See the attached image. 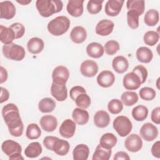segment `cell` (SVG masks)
Masks as SVG:
<instances>
[{
  "label": "cell",
  "mask_w": 160,
  "mask_h": 160,
  "mask_svg": "<svg viewBox=\"0 0 160 160\" xmlns=\"http://www.w3.org/2000/svg\"><path fill=\"white\" fill-rule=\"evenodd\" d=\"M1 112L10 134L14 137L21 136L23 132L24 125L17 106L13 103H8L2 108Z\"/></svg>",
  "instance_id": "obj_1"
},
{
  "label": "cell",
  "mask_w": 160,
  "mask_h": 160,
  "mask_svg": "<svg viewBox=\"0 0 160 160\" xmlns=\"http://www.w3.org/2000/svg\"><path fill=\"white\" fill-rule=\"evenodd\" d=\"M36 8L42 17L48 18L53 14L61 12L63 4L59 0H37Z\"/></svg>",
  "instance_id": "obj_2"
},
{
  "label": "cell",
  "mask_w": 160,
  "mask_h": 160,
  "mask_svg": "<svg viewBox=\"0 0 160 160\" xmlns=\"http://www.w3.org/2000/svg\"><path fill=\"white\" fill-rule=\"evenodd\" d=\"M70 24V20L68 17L60 16L51 20L48 24L47 28L52 35L59 36L68 31Z\"/></svg>",
  "instance_id": "obj_3"
},
{
  "label": "cell",
  "mask_w": 160,
  "mask_h": 160,
  "mask_svg": "<svg viewBox=\"0 0 160 160\" xmlns=\"http://www.w3.org/2000/svg\"><path fill=\"white\" fill-rule=\"evenodd\" d=\"M2 50L4 57L13 61H22L26 55V51L24 48L13 42L9 44H4L2 46Z\"/></svg>",
  "instance_id": "obj_4"
},
{
  "label": "cell",
  "mask_w": 160,
  "mask_h": 160,
  "mask_svg": "<svg viewBox=\"0 0 160 160\" xmlns=\"http://www.w3.org/2000/svg\"><path fill=\"white\" fill-rule=\"evenodd\" d=\"M112 126L121 137L128 136L132 129V124L131 120L125 116L116 117L113 121Z\"/></svg>",
  "instance_id": "obj_5"
},
{
  "label": "cell",
  "mask_w": 160,
  "mask_h": 160,
  "mask_svg": "<svg viewBox=\"0 0 160 160\" xmlns=\"http://www.w3.org/2000/svg\"><path fill=\"white\" fill-rule=\"evenodd\" d=\"M139 134L141 137L146 141H152L158 137V129L153 124L146 122L140 128Z\"/></svg>",
  "instance_id": "obj_6"
},
{
  "label": "cell",
  "mask_w": 160,
  "mask_h": 160,
  "mask_svg": "<svg viewBox=\"0 0 160 160\" xmlns=\"http://www.w3.org/2000/svg\"><path fill=\"white\" fill-rule=\"evenodd\" d=\"M124 146L130 152H138L142 147V139L137 134H131L126 138Z\"/></svg>",
  "instance_id": "obj_7"
},
{
  "label": "cell",
  "mask_w": 160,
  "mask_h": 160,
  "mask_svg": "<svg viewBox=\"0 0 160 160\" xmlns=\"http://www.w3.org/2000/svg\"><path fill=\"white\" fill-rule=\"evenodd\" d=\"M69 78V71L64 66H58L52 73V82L56 84H66Z\"/></svg>",
  "instance_id": "obj_8"
},
{
  "label": "cell",
  "mask_w": 160,
  "mask_h": 160,
  "mask_svg": "<svg viewBox=\"0 0 160 160\" xmlns=\"http://www.w3.org/2000/svg\"><path fill=\"white\" fill-rule=\"evenodd\" d=\"M122 84L124 88L128 90H136L140 87L141 82L138 76L132 71L124 75Z\"/></svg>",
  "instance_id": "obj_9"
},
{
  "label": "cell",
  "mask_w": 160,
  "mask_h": 160,
  "mask_svg": "<svg viewBox=\"0 0 160 160\" xmlns=\"http://www.w3.org/2000/svg\"><path fill=\"white\" fill-rule=\"evenodd\" d=\"M98 65L92 60H85L80 66V71L82 75L87 78L94 77L98 72Z\"/></svg>",
  "instance_id": "obj_10"
},
{
  "label": "cell",
  "mask_w": 160,
  "mask_h": 160,
  "mask_svg": "<svg viewBox=\"0 0 160 160\" xmlns=\"http://www.w3.org/2000/svg\"><path fill=\"white\" fill-rule=\"evenodd\" d=\"M76 129V122L70 119H66L61 124L59 132L62 137L68 139L73 137Z\"/></svg>",
  "instance_id": "obj_11"
},
{
  "label": "cell",
  "mask_w": 160,
  "mask_h": 160,
  "mask_svg": "<svg viewBox=\"0 0 160 160\" xmlns=\"http://www.w3.org/2000/svg\"><path fill=\"white\" fill-rule=\"evenodd\" d=\"M124 1L123 0H109L106 2L104 8L106 14L111 17L118 16L122 8Z\"/></svg>",
  "instance_id": "obj_12"
},
{
  "label": "cell",
  "mask_w": 160,
  "mask_h": 160,
  "mask_svg": "<svg viewBox=\"0 0 160 160\" xmlns=\"http://www.w3.org/2000/svg\"><path fill=\"white\" fill-rule=\"evenodd\" d=\"M114 23L109 19H102L96 24L95 31L96 33L101 36L109 35L113 31Z\"/></svg>",
  "instance_id": "obj_13"
},
{
  "label": "cell",
  "mask_w": 160,
  "mask_h": 160,
  "mask_svg": "<svg viewBox=\"0 0 160 160\" xmlns=\"http://www.w3.org/2000/svg\"><path fill=\"white\" fill-rule=\"evenodd\" d=\"M51 94L52 96L58 101H64L68 98V89L66 84L52 83L51 86Z\"/></svg>",
  "instance_id": "obj_14"
},
{
  "label": "cell",
  "mask_w": 160,
  "mask_h": 160,
  "mask_svg": "<svg viewBox=\"0 0 160 160\" xmlns=\"http://www.w3.org/2000/svg\"><path fill=\"white\" fill-rule=\"evenodd\" d=\"M97 82L102 88L111 87L115 81L114 74L109 70L101 71L97 76Z\"/></svg>",
  "instance_id": "obj_15"
},
{
  "label": "cell",
  "mask_w": 160,
  "mask_h": 160,
  "mask_svg": "<svg viewBox=\"0 0 160 160\" xmlns=\"http://www.w3.org/2000/svg\"><path fill=\"white\" fill-rule=\"evenodd\" d=\"M0 11L1 19H11L16 14V8L11 1H4L0 2Z\"/></svg>",
  "instance_id": "obj_16"
},
{
  "label": "cell",
  "mask_w": 160,
  "mask_h": 160,
  "mask_svg": "<svg viewBox=\"0 0 160 160\" xmlns=\"http://www.w3.org/2000/svg\"><path fill=\"white\" fill-rule=\"evenodd\" d=\"M1 149L8 156H10L16 153H21L22 152L21 145L18 142L11 139L5 140L2 142L1 144Z\"/></svg>",
  "instance_id": "obj_17"
},
{
  "label": "cell",
  "mask_w": 160,
  "mask_h": 160,
  "mask_svg": "<svg viewBox=\"0 0 160 160\" xmlns=\"http://www.w3.org/2000/svg\"><path fill=\"white\" fill-rule=\"evenodd\" d=\"M83 0H70L68 2L66 9L72 17L78 18L83 13Z\"/></svg>",
  "instance_id": "obj_18"
},
{
  "label": "cell",
  "mask_w": 160,
  "mask_h": 160,
  "mask_svg": "<svg viewBox=\"0 0 160 160\" xmlns=\"http://www.w3.org/2000/svg\"><path fill=\"white\" fill-rule=\"evenodd\" d=\"M39 124L44 131L46 132H52L58 126V121L56 118L54 116L44 115L40 119Z\"/></svg>",
  "instance_id": "obj_19"
},
{
  "label": "cell",
  "mask_w": 160,
  "mask_h": 160,
  "mask_svg": "<svg viewBox=\"0 0 160 160\" xmlns=\"http://www.w3.org/2000/svg\"><path fill=\"white\" fill-rule=\"evenodd\" d=\"M70 145L68 141L57 138L52 145V151L56 154L62 156L68 153Z\"/></svg>",
  "instance_id": "obj_20"
},
{
  "label": "cell",
  "mask_w": 160,
  "mask_h": 160,
  "mask_svg": "<svg viewBox=\"0 0 160 160\" xmlns=\"http://www.w3.org/2000/svg\"><path fill=\"white\" fill-rule=\"evenodd\" d=\"M71 41L76 44L82 43L87 38V32L84 28L81 26H75L70 33Z\"/></svg>",
  "instance_id": "obj_21"
},
{
  "label": "cell",
  "mask_w": 160,
  "mask_h": 160,
  "mask_svg": "<svg viewBox=\"0 0 160 160\" xmlns=\"http://www.w3.org/2000/svg\"><path fill=\"white\" fill-rule=\"evenodd\" d=\"M109 122L110 116L105 111H98L94 115V123L98 128H104L109 125Z\"/></svg>",
  "instance_id": "obj_22"
},
{
  "label": "cell",
  "mask_w": 160,
  "mask_h": 160,
  "mask_svg": "<svg viewBox=\"0 0 160 160\" xmlns=\"http://www.w3.org/2000/svg\"><path fill=\"white\" fill-rule=\"evenodd\" d=\"M44 43L42 39L37 37L31 38L27 43L28 51L33 54L40 53L44 49Z\"/></svg>",
  "instance_id": "obj_23"
},
{
  "label": "cell",
  "mask_w": 160,
  "mask_h": 160,
  "mask_svg": "<svg viewBox=\"0 0 160 160\" xmlns=\"http://www.w3.org/2000/svg\"><path fill=\"white\" fill-rule=\"evenodd\" d=\"M112 66L117 73L122 74L128 70L129 68V62L125 57L122 56H118L113 59Z\"/></svg>",
  "instance_id": "obj_24"
},
{
  "label": "cell",
  "mask_w": 160,
  "mask_h": 160,
  "mask_svg": "<svg viewBox=\"0 0 160 160\" xmlns=\"http://www.w3.org/2000/svg\"><path fill=\"white\" fill-rule=\"evenodd\" d=\"M87 54L91 58L98 59L102 56L104 52L103 46L99 42H92L89 43L86 47Z\"/></svg>",
  "instance_id": "obj_25"
},
{
  "label": "cell",
  "mask_w": 160,
  "mask_h": 160,
  "mask_svg": "<svg viewBox=\"0 0 160 160\" xmlns=\"http://www.w3.org/2000/svg\"><path fill=\"white\" fill-rule=\"evenodd\" d=\"M72 118L76 124L84 125L88 122L89 115L88 112L84 109L77 108L74 109L72 113Z\"/></svg>",
  "instance_id": "obj_26"
},
{
  "label": "cell",
  "mask_w": 160,
  "mask_h": 160,
  "mask_svg": "<svg viewBox=\"0 0 160 160\" xmlns=\"http://www.w3.org/2000/svg\"><path fill=\"white\" fill-rule=\"evenodd\" d=\"M89 154V148L84 144L77 145L72 151L74 160H87Z\"/></svg>",
  "instance_id": "obj_27"
},
{
  "label": "cell",
  "mask_w": 160,
  "mask_h": 160,
  "mask_svg": "<svg viewBox=\"0 0 160 160\" xmlns=\"http://www.w3.org/2000/svg\"><path fill=\"white\" fill-rule=\"evenodd\" d=\"M137 59L142 63H149L153 58L152 51L148 47L141 46L139 48L136 52Z\"/></svg>",
  "instance_id": "obj_28"
},
{
  "label": "cell",
  "mask_w": 160,
  "mask_h": 160,
  "mask_svg": "<svg viewBox=\"0 0 160 160\" xmlns=\"http://www.w3.org/2000/svg\"><path fill=\"white\" fill-rule=\"evenodd\" d=\"M116 136L111 132H107L102 135L99 140V144L105 149H111L117 144Z\"/></svg>",
  "instance_id": "obj_29"
},
{
  "label": "cell",
  "mask_w": 160,
  "mask_h": 160,
  "mask_svg": "<svg viewBox=\"0 0 160 160\" xmlns=\"http://www.w3.org/2000/svg\"><path fill=\"white\" fill-rule=\"evenodd\" d=\"M42 151L41 144L38 142L30 143L24 150V154L29 158H35L38 157Z\"/></svg>",
  "instance_id": "obj_30"
},
{
  "label": "cell",
  "mask_w": 160,
  "mask_h": 160,
  "mask_svg": "<svg viewBox=\"0 0 160 160\" xmlns=\"http://www.w3.org/2000/svg\"><path fill=\"white\" fill-rule=\"evenodd\" d=\"M14 39V32L9 27L0 26V40L1 42L4 44H9L12 43Z\"/></svg>",
  "instance_id": "obj_31"
},
{
  "label": "cell",
  "mask_w": 160,
  "mask_h": 160,
  "mask_svg": "<svg viewBox=\"0 0 160 160\" xmlns=\"http://www.w3.org/2000/svg\"><path fill=\"white\" fill-rule=\"evenodd\" d=\"M56 106L55 101L51 98H44L38 103L39 110L43 113L51 112L54 111Z\"/></svg>",
  "instance_id": "obj_32"
},
{
  "label": "cell",
  "mask_w": 160,
  "mask_h": 160,
  "mask_svg": "<svg viewBox=\"0 0 160 160\" xmlns=\"http://www.w3.org/2000/svg\"><path fill=\"white\" fill-rule=\"evenodd\" d=\"M138 95L134 91H125L121 96V101L126 106H133L138 101Z\"/></svg>",
  "instance_id": "obj_33"
},
{
  "label": "cell",
  "mask_w": 160,
  "mask_h": 160,
  "mask_svg": "<svg viewBox=\"0 0 160 160\" xmlns=\"http://www.w3.org/2000/svg\"><path fill=\"white\" fill-rule=\"evenodd\" d=\"M132 116L136 121H143L148 115V109L143 105H138L134 107L131 112Z\"/></svg>",
  "instance_id": "obj_34"
},
{
  "label": "cell",
  "mask_w": 160,
  "mask_h": 160,
  "mask_svg": "<svg viewBox=\"0 0 160 160\" xmlns=\"http://www.w3.org/2000/svg\"><path fill=\"white\" fill-rule=\"evenodd\" d=\"M112 153L111 149H105L100 144H98L93 153L92 160H109Z\"/></svg>",
  "instance_id": "obj_35"
},
{
  "label": "cell",
  "mask_w": 160,
  "mask_h": 160,
  "mask_svg": "<svg viewBox=\"0 0 160 160\" xmlns=\"http://www.w3.org/2000/svg\"><path fill=\"white\" fill-rule=\"evenodd\" d=\"M159 20V13L156 9L148 10L144 16V22L148 26H154Z\"/></svg>",
  "instance_id": "obj_36"
},
{
  "label": "cell",
  "mask_w": 160,
  "mask_h": 160,
  "mask_svg": "<svg viewBox=\"0 0 160 160\" xmlns=\"http://www.w3.org/2000/svg\"><path fill=\"white\" fill-rule=\"evenodd\" d=\"M126 7L128 10H134L141 16L145 9V2L141 0H128L126 2Z\"/></svg>",
  "instance_id": "obj_37"
},
{
  "label": "cell",
  "mask_w": 160,
  "mask_h": 160,
  "mask_svg": "<svg viewBox=\"0 0 160 160\" xmlns=\"http://www.w3.org/2000/svg\"><path fill=\"white\" fill-rule=\"evenodd\" d=\"M41 134V130L39 126L35 123H31L28 124L26 131V136L29 139H37Z\"/></svg>",
  "instance_id": "obj_38"
},
{
  "label": "cell",
  "mask_w": 160,
  "mask_h": 160,
  "mask_svg": "<svg viewBox=\"0 0 160 160\" xmlns=\"http://www.w3.org/2000/svg\"><path fill=\"white\" fill-rule=\"evenodd\" d=\"M139 14L134 10H129L127 12V22L129 27L132 29L139 27Z\"/></svg>",
  "instance_id": "obj_39"
},
{
  "label": "cell",
  "mask_w": 160,
  "mask_h": 160,
  "mask_svg": "<svg viewBox=\"0 0 160 160\" xmlns=\"http://www.w3.org/2000/svg\"><path fill=\"white\" fill-rule=\"evenodd\" d=\"M159 39V33L154 31H147L144 36L143 41L144 42L149 46H153L158 42Z\"/></svg>",
  "instance_id": "obj_40"
},
{
  "label": "cell",
  "mask_w": 160,
  "mask_h": 160,
  "mask_svg": "<svg viewBox=\"0 0 160 160\" xmlns=\"http://www.w3.org/2000/svg\"><path fill=\"white\" fill-rule=\"evenodd\" d=\"M108 111L112 114L120 113L123 109V104L118 99H112L108 104Z\"/></svg>",
  "instance_id": "obj_41"
},
{
  "label": "cell",
  "mask_w": 160,
  "mask_h": 160,
  "mask_svg": "<svg viewBox=\"0 0 160 160\" xmlns=\"http://www.w3.org/2000/svg\"><path fill=\"white\" fill-rule=\"evenodd\" d=\"M76 106L82 109H87L91 104V98L86 93H82L78 96L75 99Z\"/></svg>",
  "instance_id": "obj_42"
},
{
  "label": "cell",
  "mask_w": 160,
  "mask_h": 160,
  "mask_svg": "<svg viewBox=\"0 0 160 160\" xmlns=\"http://www.w3.org/2000/svg\"><path fill=\"white\" fill-rule=\"evenodd\" d=\"M140 98L144 101H152L156 97L155 90L150 87H144L139 91Z\"/></svg>",
  "instance_id": "obj_43"
},
{
  "label": "cell",
  "mask_w": 160,
  "mask_h": 160,
  "mask_svg": "<svg viewBox=\"0 0 160 160\" xmlns=\"http://www.w3.org/2000/svg\"><path fill=\"white\" fill-rule=\"evenodd\" d=\"M120 49V46L118 41L115 40H109L106 42L104 49L105 52L110 56L115 54Z\"/></svg>",
  "instance_id": "obj_44"
},
{
  "label": "cell",
  "mask_w": 160,
  "mask_h": 160,
  "mask_svg": "<svg viewBox=\"0 0 160 160\" xmlns=\"http://www.w3.org/2000/svg\"><path fill=\"white\" fill-rule=\"evenodd\" d=\"M103 1H89L87 4V10L89 13L91 14H96L99 13L102 7Z\"/></svg>",
  "instance_id": "obj_45"
},
{
  "label": "cell",
  "mask_w": 160,
  "mask_h": 160,
  "mask_svg": "<svg viewBox=\"0 0 160 160\" xmlns=\"http://www.w3.org/2000/svg\"><path fill=\"white\" fill-rule=\"evenodd\" d=\"M132 72H134L138 76L141 80V84H143L146 82L148 75V72L147 69L144 66L138 65L135 66L132 69Z\"/></svg>",
  "instance_id": "obj_46"
},
{
  "label": "cell",
  "mask_w": 160,
  "mask_h": 160,
  "mask_svg": "<svg viewBox=\"0 0 160 160\" xmlns=\"http://www.w3.org/2000/svg\"><path fill=\"white\" fill-rule=\"evenodd\" d=\"M9 28L14 31L15 39H19L22 38L25 33V28L21 23H12L11 25H10Z\"/></svg>",
  "instance_id": "obj_47"
},
{
  "label": "cell",
  "mask_w": 160,
  "mask_h": 160,
  "mask_svg": "<svg viewBox=\"0 0 160 160\" xmlns=\"http://www.w3.org/2000/svg\"><path fill=\"white\" fill-rule=\"evenodd\" d=\"M82 93H86V89L82 86H75L71 89L69 91V96L71 99L73 101H75L76 97Z\"/></svg>",
  "instance_id": "obj_48"
},
{
  "label": "cell",
  "mask_w": 160,
  "mask_h": 160,
  "mask_svg": "<svg viewBox=\"0 0 160 160\" xmlns=\"http://www.w3.org/2000/svg\"><path fill=\"white\" fill-rule=\"evenodd\" d=\"M151 121L156 124H160V108L156 107L154 108L151 114Z\"/></svg>",
  "instance_id": "obj_49"
},
{
  "label": "cell",
  "mask_w": 160,
  "mask_h": 160,
  "mask_svg": "<svg viewBox=\"0 0 160 160\" xmlns=\"http://www.w3.org/2000/svg\"><path fill=\"white\" fill-rule=\"evenodd\" d=\"M58 137H55V136H46L44 139H43V144L44 146V147L52 151V145L54 144V141Z\"/></svg>",
  "instance_id": "obj_50"
},
{
  "label": "cell",
  "mask_w": 160,
  "mask_h": 160,
  "mask_svg": "<svg viewBox=\"0 0 160 160\" xmlns=\"http://www.w3.org/2000/svg\"><path fill=\"white\" fill-rule=\"evenodd\" d=\"M151 151L152 155L154 157L156 158H160V141H157L152 144Z\"/></svg>",
  "instance_id": "obj_51"
},
{
  "label": "cell",
  "mask_w": 160,
  "mask_h": 160,
  "mask_svg": "<svg viewBox=\"0 0 160 160\" xmlns=\"http://www.w3.org/2000/svg\"><path fill=\"white\" fill-rule=\"evenodd\" d=\"M114 160H119V159H124V160H129L130 157L129 156L128 154L124 151H118L117 152L113 158Z\"/></svg>",
  "instance_id": "obj_52"
},
{
  "label": "cell",
  "mask_w": 160,
  "mask_h": 160,
  "mask_svg": "<svg viewBox=\"0 0 160 160\" xmlns=\"http://www.w3.org/2000/svg\"><path fill=\"white\" fill-rule=\"evenodd\" d=\"M9 98V92L8 90L3 87H1V98L0 102L2 103L8 100Z\"/></svg>",
  "instance_id": "obj_53"
},
{
  "label": "cell",
  "mask_w": 160,
  "mask_h": 160,
  "mask_svg": "<svg viewBox=\"0 0 160 160\" xmlns=\"http://www.w3.org/2000/svg\"><path fill=\"white\" fill-rule=\"evenodd\" d=\"M8 72L6 69L3 67L1 66V80H0V83L2 84L4 82H5L7 79H8Z\"/></svg>",
  "instance_id": "obj_54"
},
{
  "label": "cell",
  "mask_w": 160,
  "mask_h": 160,
  "mask_svg": "<svg viewBox=\"0 0 160 160\" xmlns=\"http://www.w3.org/2000/svg\"><path fill=\"white\" fill-rule=\"evenodd\" d=\"M9 159L10 160H23L24 158L22 156L21 153H16L9 156Z\"/></svg>",
  "instance_id": "obj_55"
},
{
  "label": "cell",
  "mask_w": 160,
  "mask_h": 160,
  "mask_svg": "<svg viewBox=\"0 0 160 160\" xmlns=\"http://www.w3.org/2000/svg\"><path fill=\"white\" fill-rule=\"evenodd\" d=\"M17 2L22 5H27L28 4H29L30 2H31V0L30 1H17Z\"/></svg>",
  "instance_id": "obj_56"
},
{
  "label": "cell",
  "mask_w": 160,
  "mask_h": 160,
  "mask_svg": "<svg viewBox=\"0 0 160 160\" xmlns=\"http://www.w3.org/2000/svg\"><path fill=\"white\" fill-rule=\"evenodd\" d=\"M159 78H158V81H157V87H158V89H159V87H158V81H159Z\"/></svg>",
  "instance_id": "obj_57"
}]
</instances>
